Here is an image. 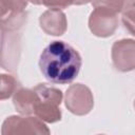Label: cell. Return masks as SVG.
I'll return each instance as SVG.
<instances>
[{"instance_id": "obj_1", "label": "cell", "mask_w": 135, "mask_h": 135, "mask_svg": "<svg viewBox=\"0 0 135 135\" xmlns=\"http://www.w3.org/2000/svg\"><path fill=\"white\" fill-rule=\"evenodd\" d=\"M82 64L79 53L63 41L51 42L41 53L39 68L51 82L65 84L78 75Z\"/></svg>"}, {"instance_id": "obj_2", "label": "cell", "mask_w": 135, "mask_h": 135, "mask_svg": "<svg viewBox=\"0 0 135 135\" xmlns=\"http://www.w3.org/2000/svg\"><path fill=\"white\" fill-rule=\"evenodd\" d=\"M39 96V101L35 111V115L46 122H55L60 120L61 111L59 105L62 100V93L60 90L45 84H38L34 88Z\"/></svg>"}, {"instance_id": "obj_3", "label": "cell", "mask_w": 135, "mask_h": 135, "mask_svg": "<svg viewBox=\"0 0 135 135\" xmlns=\"http://www.w3.org/2000/svg\"><path fill=\"white\" fill-rule=\"evenodd\" d=\"M65 105L70 112L76 115L88 114L94 105L91 90L81 83L72 84L65 93Z\"/></svg>"}, {"instance_id": "obj_4", "label": "cell", "mask_w": 135, "mask_h": 135, "mask_svg": "<svg viewBox=\"0 0 135 135\" xmlns=\"http://www.w3.org/2000/svg\"><path fill=\"white\" fill-rule=\"evenodd\" d=\"M118 26L117 14L103 7H94L89 18L91 32L98 37L112 36Z\"/></svg>"}, {"instance_id": "obj_5", "label": "cell", "mask_w": 135, "mask_h": 135, "mask_svg": "<svg viewBox=\"0 0 135 135\" xmlns=\"http://www.w3.org/2000/svg\"><path fill=\"white\" fill-rule=\"evenodd\" d=\"M19 134V133H45L49 134L50 130L46 126L34 117L11 116L5 119L2 126V134Z\"/></svg>"}, {"instance_id": "obj_6", "label": "cell", "mask_w": 135, "mask_h": 135, "mask_svg": "<svg viewBox=\"0 0 135 135\" xmlns=\"http://www.w3.org/2000/svg\"><path fill=\"white\" fill-rule=\"evenodd\" d=\"M112 60L116 70L130 72L135 69V40L121 39L112 46Z\"/></svg>"}, {"instance_id": "obj_7", "label": "cell", "mask_w": 135, "mask_h": 135, "mask_svg": "<svg viewBox=\"0 0 135 135\" xmlns=\"http://www.w3.org/2000/svg\"><path fill=\"white\" fill-rule=\"evenodd\" d=\"M41 28L49 35L61 36L66 31L68 22L65 15L57 8L45 11L39 18Z\"/></svg>"}, {"instance_id": "obj_8", "label": "cell", "mask_w": 135, "mask_h": 135, "mask_svg": "<svg viewBox=\"0 0 135 135\" xmlns=\"http://www.w3.org/2000/svg\"><path fill=\"white\" fill-rule=\"evenodd\" d=\"M38 101L39 96L34 89H19L13 99L16 110L22 115L35 114Z\"/></svg>"}, {"instance_id": "obj_9", "label": "cell", "mask_w": 135, "mask_h": 135, "mask_svg": "<svg viewBox=\"0 0 135 135\" xmlns=\"http://www.w3.org/2000/svg\"><path fill=\"white\" fill-rule=\"evenodd\" d=\"M92 5L108 8L117 14L135 8V0H92Z\"/></svg>"}, {"instance_id": "obj_10", "label": "cell", "mask_w": 135, "mask_h": 135, "mask_svg": "<svg viewBox=\"0 0 135 135\" xmlns=\"http://www.w3.org/2000/svg\"><path fill=\"white\" fill-rule=\"evenodd\" d=\"M27 0H0L1 17L24 12Z\"/></svg>"}, {"instance_id": "obj_11", "label": "cell", "mask_w": 135, "mask_h": 135, "mask_svg": "<svg viewBox=\"0 0 135 135\" xmlns=\"http://www.w3.org/2000/svg\"><path fill=\"white\" fill-rule=\"evenodd\" d=\"M19 86V82L12 75H1V100H4L11 97L14 93H16Z\"/></svg>"}, {"instance_id": "obj_12", "label": "cell", "mask_w": 135, "mask_h": 135, "mask_svg": "<svg viewBox=\"0 0 135 135\" xmlns=\"http://www.w3.org/2000/svg\"><path fill=\"white\" fill-rule=\"evenodd\" d=\"M121 21L126 30L131 35L135 36V8H132V9H129L122 13Z\"/></svg>"}, {"instance_id": "obj_13", "label": "cell", "mask_w": 135, "mask_h": 135, "mask_svg": "<svg viewBox=\"0 0 135 135\" xmlns=\"http://www.w3.org/2000/svg\"><path fill=\"white\" fill-rule=\"evenodd\" d=\"M42 4L50 8L62 9L74 4V0H42Z\"/></svg>"}, {"instance_id": "obj_14", "label": "cell", "mask_w": 135, "mask_h": 135, "mask_svg": "<svg viewBox=\"0 0 135 135\" xmlns=\"http://www.w3.org/2000/svg\"><path fill=\"white\" fill-rule=\"evenodd\" d=\"M92 0H74V4L75 5H81V4H86Z\"/></svg>"}, {"instance_id": "obj_15", "label": "cell", "mask_w": 135, "mask_h": 135, "mask_svg": "<svg viewBox=\"0 0 135 135\" xmlns=\"http://www.w3.org/2000/svg\"><path fill=\"white\" fill-rule=\"evenodd\" d=\"M34 4H42V0H28Z\"/></svg>"}, {"instance_id": "obj_16", "label": "cell", "mask_w": 135, "mask_h": 135, "mask_svg": "<svg viewBox=\"0 0 135 135\" xmlns=\"http://www.w3.org/2000/svg\"><path fill=\"white\" fill-rule=\"evenodd\" d=\"M134 108H135V101H134Z\"/></svg>"}]
</instances>
